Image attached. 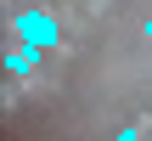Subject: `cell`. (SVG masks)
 <instances>
[{
    "label": "cell",
    "instance_id": "obj_2",
    "mask_svg": "<svg viewBox=\"0 0 152 141\" xmlns=\"http://www.w3.org/2000/svg\"><path fill=\"white\" fill-rule=\"evenodd\" d=\"M39 57H45V45H34V40H23V45H17V51L6 57V68H11V73H28V68H34Z\"/></svg>",
    "mask_w": 152,
    "mask_h": 141
},
{
    "label": "cell",
    "instance_id": "obj_3",
    "mask_svg": "<svg viewBox=\"0 0 152 141\" xmlns=\"http://www.w3.org/2000/svg\"><path fill=\"white\" fill-rule=\"evenodd\" d=\"M118 141H147V136H135V130H118Z\"/></svg>",
    "mask_w": 152,
    "mask_h": 141
},
{
    "label": "cell",
    "instance_id": "obj_4",
    "mask_svg": "<svg viewBox=\"0 0 152 141\" xmlns=\"http://www.w3.org/2000/svg\"><path fill=\"white\" fill-rule=\"evenodd\" d=\"M147 40H152V17H147Z\"/></svg>",
    "mask_w": 152,
    "mask_h": 141
},
{
    "label": "cell",
    "instance_id": "obj_1",
    "mask_svg": "<svg viewBox=\"0 0 152 141\" xmlns=\"http://www.w3.org/2000/svg\"><path fill=\"white\" fill-rule=\"evenodd\" d=\"M11 28H17V40H34V45H45V51L56 45V17H51V11H17Z\"/></svg>",
    "mask_w": 152,
    "mask_h": 141
}]
</instances>
